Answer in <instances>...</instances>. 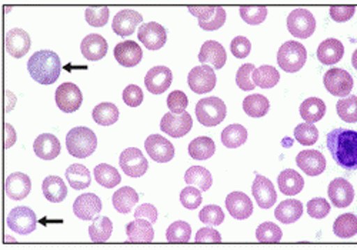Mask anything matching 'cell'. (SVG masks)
<instances>
[{
	"label": "cell",
	"mask_w": 357,
	"mask_h": 250,
	"mask_svg": "<svg viewBox=\"0 0 357 250\" xmlns=\"http://www.w3.org/2000/svg\"><path fill=\"white\" fill-rule=\"evenodd\" d=\"M112 232H113V223L106 216L95 217L93 223L89 226V236H91V240L95 243H103L109 240L112 236Z\"/></svg>",
	"instance_id": "74e56055"
},
{
	"label": "cell",
	"mask_w": 357,
	"mask_h": 250,
	"mask_svg": "<svg viewBox=\"0 0 357 250\" xmlns=\"http://www.w3.org/2000/svg\"><path fill=\"white\" fill-rule=\"evenodd\" d=\"M137 38L149 50H159L166 45L167 34L160 23L149 22L140 26Z\"/></svg>",
	"instance_id": "4fadbf2b"
},
{
	"label": "cell",
	"mask_w": 357,
	"mask_h": 250,
	"mask_svg": "<svg viewBox=\"0 0 357 250\" xmlns=\"http://www.w3.org/2000/svg\"><path fill=\"white\" fill-rule=\"evenodd\" d=\"M202 191L195 186H188L181 192V202L186 209H197L202 205Z\"/></svg>",
	"instance_id": "11a10c76"
},
{
	"label": "cell",
	"mask_w": 357,
	"mask_h": 250,
	"mask_svg": "<svg viewBox=\"0 0 357 250\" xmlns=\"http://www.w3.org/2000/svg\"><path fill=\"white\" fill-rule=\"evenodd\" d=\"M333 232L340 239H349L357 235V216L353 213L340 214L333 225Z\"/></svg>",
	"instance_id": "60d3db41"
},
{
	"label": "cell",
	"mask_w": 357,
	"mask_h": 250,
	"mask_svg": "<svg viewBox=\"0 0 357 250\" xmlns=\"http://www.w3.org/2000/svg\"><path fill=\"white\" fill-rule=\"evenodd\" d=\"M246 140H248V131L239 123L230 124V126H227L222 132V143L229 149L241 147L242 145H245Z\"/></svg>",
	"instance_id": "f35d334b"
},
{
	"label": "cell",
	"mask_w": 357,
	"mask_h": 250,
	"mask_svg": "<svg viewBox=\"0 0 357 250\" xmlns=\"http://www.w3.org/2000/svg\"><path fill=\"white\" fill-rule=\"evenodd\" d=\"M323 83L331 95L339 96V98H347L349 93L353 89L351 75L344 69H339V68L327 71L323 78Z\"/></svg>",
	"instance_id": "ba28073f"
},
{
	"label": "cell",
	"mask_w": 357,
	"mask_h": 250,
	"mask_svg": "<svg viewBox=\"0 0 357 250\" xmlns=\"http://www.w3.org/2000/svg\"><path fill=\"white\" fill-rule=\"evenodd\" d=\"M195 240H196V243H220L222 236L216 229L202 228L197 230Z\"/></svg>",
	"instance_id": "94428289"
},
{
	"label": "cell",
	"mask_w": 357,
	"mask_h": 250,
	"mask_svg": "<svg viewBox=\"0 0 357 250\" xmlns=\"http://www.w3.org/2000/svg\"><path fill=\"white\" fill-rule=\"evenodd\" d=\"M307 213L310 217L314 219H324L327 214L331 213V205L326 199L323 198H316L312 199L307 203Z\"/></svg>",
	"instance_id": "6f0895ef"
},
{
	"label": "cell",
	"mask_w": 357,
	"mask_h": 250,
	"mask_svg": "<svg viewBox=\"0 0 357 250\" xmlns=\"http://www.w3.org/2000/svg\"><path fill=\"white\" fill-rule=\"evenodd\" d=\"M192 236V228L188 222L177 221L172 223L166 232V239L170 243H188Z\"/></svg>",
	"instance_id": "f6af8a7d"
},
{
	"label": "cell",
	"mask_w": 357,
	"mask_h": 250,
	"mask_svg": "<svg viewBox=\"0 0 357 250\" xmlns=\"http://www.w3.org/2000/svg\"><path fill=\"white\" fill-rule=\"evenodd\" d=\"M173 80V73L166 66H155L146 73L144 84L146 89L153 93V95H162L165 93Z\"/></svg>",
	"instance_id": "ac0fdd59"
},
{
	"label": "cell",
	"mask_w": 357,
	"mask_h": 250,
	"mask_svg": "<svg viewBox=\"0 0 357 250\" xmlns=\"http://www.w3.org/2000/svg\"><path fill=\"white\" fill-rule=\"evenodd\" d=\"M61 142L50 133H42L36 138L33 143V150L36 153L38 158L42 161H53L56 159L59 154H61Z\"/></svg>",
	"instance_id": "484cf974"
},
{
	"label": "cell",
	"mask_w": 357,
	"mask_h": 250,
	"mask_svg": "<svg viewBox=\"0 0 357 250\" xmlns=\"http://www.w3.org/2000/svg\"><path fill=\"white\" fill-rule=\"evenodd\" d=\"M193 126V120L192 116L185 112L181 115H174V113H166L163 115L160 120V129L166 135L172 138H183L186 136Z\"/></svg>",
	"instance_id": "8fae6325"
},
{
	"label": "cell",
	"mask_w": 357,
	"mask_h": 250,
	"mask_svg": "<svg viewBox=\"0 0 357 250\" xmlns=\"http://www.w3.org/2000/svg\"><path fill=\"white\" fill-rule=\"evenodd\" d=\"M144 149L152 161L158 163H167L174 158V147L172 142L160 135H151L144 142Z\"/></svg>",
	"instance_id": "5bb4252c"
},
{
	"label": "cell",
	"mask_w": 357,
	"mask_h": 250,
	"mask_svg": "<svg viewBox=\"0 0 357 250\" xmlns=\"http://www.w3.org/2000/svg\"><path fill=\"white\" fill-rule=\"evenodd\" d=\"M114 59L117 60L119 65L125 68H135L140 64L143 57V52L140 46L133 41H125L117 43L114 47Z\"/></svg>",
	"instance_id": "603a6c76"
},
{
	"label": "cell",
	"mask_w": 357,
	"mask_h": 250,
	"mask_svg": "<svg viewBox=\"0 0 357 250\" xmlns=\"http://www.w3.org/2000/svg\"><path fill=\"white\" fill-rule=\"evenodd\" d=\"M239 12H241V17L248 24H253V26L263 23L267 17L266 6H242Z\"/></svg>",
	"instance_id": "f907efd6"
},
{
	"label": "cell",
	"mask_w": 357,
	"mask_h": 250,
	"mask_svg": "<svg viewBox=\"0 0 357 250\" xmlns=\"http://www.w3.org/2000/svg\"><path fill=\"white\" fill-rule=\"evenodd\" d=\"M216 82L218 79L215 69L207 65L193 68L188 76L189 87L197 95H204V93L212 91L216 86Z\"/></svg>",
	"instance_id": "30bf717a"
},
{
	"label": "cell",
	"mask_w": 357,
	"mask_h": 250,
	"mask_svg": "<svg viewBox=\"0 0 357 250\" xmlns=\"http://www.w3.org/2000/svg\"><path fill=\"white\" fill-rule=\"evenodd\" d=\"M279 80L280 75L278 69L271 65H263L260 68H256L253 72V82L261 89H272L279 83Z\"/></svg>",
	"instance_id": "ab89813d"
},
{
	"label": "cell",
	"mask_w": 357,
	"mask_h": 250,
	"mask_svg": "<svg viewBox=\"0 0 357 250\" xmlns=\"http://www.w3.org/2000/svg\"><path fill=\"white\" fill-rule=\"evenodd\" d=\"M255 66L250 64H246L243 66L239 68L236 73V84L239 86L243 91H250L255 89V82H253V72H255Z\"/></svg>",
	"instance_id": "db71d44e"
},
{
	"label": "cell",
	"mask_w": 357,
	"mask_h": 250,
	"mask_svg": "<svg viewBox=\"0 0 357 250\" xmlns=\"http://www.w3.org/2000/svg\"><path fill=\"white\" fill-rule=\"evenodd\" d=\"M282 237V229L273 222H264L256 229V239L260 243H279Z\"/></svg>",
	"instance_id": "bcb514c9"
},
{
	"label": "cell",
	"mask_w": 357,
	"mask_h": 250,
	"mask_svg": "<svg viewBox=\"0 0 357 250\" xmlns=\"http://www.w3.org/2000/svg\"><path fill=\"white\" fill-rule=\"evenodd\" d=\"M230 52L236 59H245L252 52V43L245 36H236L230 42Z\"/></svg>",
	"instance_id": "9f6ffc18"
},
{
	"label": "cell",
	"mask_w": 357,
	"mask_h": 250,
	"mask_svg": "<svg viewBox=\"0 0 357 250\" xmlns=\"http://www.w3.org/2000/svg\"><path fill=\"white\" fill-rule=\"evenodd\" d=\"M189 12L199 19V26L209 23L218 12V6H189Z\"/></svg>",
	"instance_id": "91938a15"
},
{
	"label": "cell",
	"mask_w": 357,
	"mask_h": 250,
	"mask_svg": "<svg viewBox=\"0 0 357 250\" xmlns=\"http://www.w3.org/2000/svg\"><path fill=\"white\" fill-rule=\"evenodd\" d=\"M351 65H353V68L357 71V49L353 52V54H351Z\"/></svg>",
	"instance_id": "003e7915"
},
{
	"label": "cell",
	"mask_w": 357,
	"mask_h": 250,
	"mask_svg": "<svg viewBox=\"0 0 357 250\" xmlns=\"http://www.w3.org/2000/svg\"><path fill=\"white\" fill-rule=\"evenodd\" d=\"M5 191L9 199L13 200H23L29 196L32 191V180L26 173L15 172L8 176Z\"/></svg>",
	"instance_id": "44dd1931"
},
{
	"label": "cell",
	"mask_w": 357,
	"mask_h": 250,
	"mask_svg": "<svg viewBox=\"0 0 357 250\" xmlns=\"http://www.w3.org/2000/svg\"><path fill=\"white\" fill-rule=\"evenodd\" d=\"M93 120L100 124V126H112L119 119V109L114 103H99L95 109H93Z\"/></svg>",
	"instance_id": "7bdbcfd3"
},
{
	"label": "cell",
	"mask_w": 357,
	"mask_h": 250,
	"mask_svg": "<svg viewBox=\"0 0 357 250\" xmlns=\"http://www.w3.org/2000/svg\"><path fill=\"white\" fill-rule=\"evenodd\" d=\"M294 138L303 146H312L319 139V131L313 123H301L294 129Z\"/></svg>",
	"instance_id": "c3c4849f"
},
{
	"label": "cell",
	"mask_w": 357,
	"mask_h": 250,
	"mask_svg": "<svg viewBox=\"0 0 357 250\" xmlns=\"http://www.w3.org/2000/svg\"><path fill=\"white\" fill-rule=\"evenodd\" d=\"M337 115L342 120L347 123H356L357 122V96H347L342 98L336 105Z\"/></svg>",
	"instance_id": "7dc6e473"
},
{
	"label": "cell",
	"mask_w": 357,
	"mask_h": 250,
	"mask_svg": "<svg viewBox=\"0 0 357 250\" xmlns=\"http://www.w3.org/2000/svg\"><path fill=\"white\" fill-rule=\"evenodd\" d=\"M54 99L57 108L65 113H73L79 110L83 103V95L80 89L72 82H66L59 86Z\"/></svg>",
	"instance_id": "9c48e42d"
},
{
	"label": "cell",
	"mask_w": 357,
	"mask_h": 250,
	"mask_svg": "<svg viewBox=\"0 0 357 250\" xmlns=\"http://www.w3.org/2000/svg\"><path fill=\"white\" fill-rule=\"evenodd\" d=\"M287 29L297 39H307L316 30V19L306 9H294L287 16Z\"/></svg>",
	"instance_id": "8992f818"
},
{
	"label": "cell",
	"mask_w": 357,
	"mask_h": 250,
	"mask_svg": "<svg viewBox=\"0 0 357 250\" xmlns=\"http://www.w3.org/2000/svg\"><path fill=\"white\" fill-rule=\"evenodd\" d=\"M278 183H279L280 192L287 196L299 195L303 191V186H305V180L301 176V173L294 172L293 169L283 170L278 177Z\"/></svg>",
	"instance_id": "1f68e13d"
},
{
	"label": "cell",
	"mask_w": 357,
	"mask_h": 250,
	"mask_svg": "<svg viewBox=\"0 0 357 250\" xmlns=\"http://www.w3.org/2000/svg\"><path fill=\"white\" fill-rule=\"evenodd\" d=\"M200 221L207 226H219L225 221V213L220 206L216 205H207L199 213Z\"/></svg>",
	"instance_id": "681fc988"
},
{
	"label": "cell",
	"mask_w": 357,
	"mask_h": 250,
	"mask_svg": "<svg viewBox=\"0 0 357 250\" xmlns=\"http://www.w3.org/2000/svg\"><path fill=\"white\" fill-rule=\"evenodd\" d=\"M354 12H356L354 6H332L331 8V17L335 22L343 23V22L350 20L353 17Z\"/></svg>",
	"instance_id": "6125c7cd"
},
{
	"label": "cell",
	"mask_w": 357,
	"mask_h": 250,
	"mask_svg": "<svg viewBox=\"0 0 357 250\" xmlns=\"http://www.w3.org/2000/svg\"><path fill=\"white\" fill-rule=\"evenodd\" d=\"M271 109V103L263 95H250L243 101V110L250 117H263Z\"/></svg>",
	"instance_id": "ee69618b"
},
{
	"label": "cell",
	"mask_w": 357,
	"mask_h": 250,
	"mask_svg": "<svg viewBox=\"0 0 357 250\" xmlns=\"http://www.w3.org/2000/svg\"><path fill=\"white\" fill-rule=\"evenodd\" d=\"M119 163H121L122 170L129 176V177H140L143 176L147 169L149 163L140 149L136 147H129L125 149L121 153V158H119Z\"/></svg>",
	"instance_id": "7c38bea8"
},
{
	"label": "cell",
	"mask_w": 357,
	"mask_h": 250,
	"mask_svg": "<svg viewBox=\"0 0 357 250\" xmlns=\"http://www.w3.org/2000/svg\"><path fill=\"white\" fill-rule=\"evenodd\" d=\"M135 217L146 219V221L155 223L158 221V209L151 203H144L135 210Z\"/></svg>",
	"instance_id": "be15d7a7"
},
{
	"label": "cell",
	"mask_w": 357,
	"mask_h": 250,
	"mask_svg": "<svg viewBox=\"0 0 357 250\" xmlns=\"http://www.w3.org/2000/svg\"><path fill=\"white\" fill-rule=\"evenodd\" d=\"M185 182L190 186H197L202 192H206L212 187L213 177H212V173L206 168L192 166L185 173Z\"/></svg>",
	"instance_id": "d590c367"
},
{
	"label": "cell",
	"mask_w": 357,
	"mask_h": 250,
	"mask_svg": "<svg viewBox=\"0 0 357 250\" xmlns=\"http://www.w3.org/2000/svg\"><path fill=\"white\" fill-rule=\"evenodd\" d=\"M42 191L52 203H61L68 196V186L59 176H47L42 183Z\"/></svg>",
	"instance_id": "4dcf8cb0"
},
{
	"label": "cell",
	"mask_w": 357,
	"mask_h": 250,
	"mask_svg": "<svg viewBox=\"0 0 357 250\" xmlns=\"http://www.w3.org/2000/svg\"><path fill=\"white\" fill-rule=\"evenodd\" d=\"M15 142H16V132L9 123H6V149H9Z\"/></svg>",
	"instance_id": "03108f58"
},
{
	"label": "cell",
	"mask_w": 357,
	"mask_h": 250,
	"mask_svg": "<svg viewBox=\"0 0 357 250\" xmlns=\"http://www.w3.org/2000/svg\"><path fill=\"white\" fill-rule=\"evenodd\" d=\"M216 152V145L212 138L200 136L190 142L189 145V154L195 161H207L211 159Z\"/></svg>",
	"instance_id": "836d02e7"
},
{
	"label": "cell",
	"mask_w": 357,
	"mask_h": 250,
	"mask_svg": "<svg viewBox=\"0 0 357 250\" xmlns=\"http://www.w3.org/2000/svg\"><path fill=\"white\" fill-rule=\"evenodd\" d=\"M31 36L23 29H12L6 34V50L15 59L23 57L31 50Z\"/></svg>",
	"instance_id": "d4e9b609"
},
{
	"label": "cell",
	"mask_w": 357,
	"mask_h": 250,
	"mask_svg": "<svg viewBox=\"0 0 357 250\" xmlns=\"http://www.w3.org/2000/svg\"><path fill=\"white\" fill-rule=\"evenodd\" d=\"M68 152L77 159L91 156L98 147V138L93 131L84 126L73 128L66 136Z\"/></svg>",
	"instance_id": "3957f363"
},
{
	"label": "cell",
	"mask_w": 357,
	"mask_h": 250,
	"mask_svg": "<svg viewBox=\"0 0 357 250\" xmlns=\"http://www.w3.org/2000/svg\"><path fill=\"white\" fill-rule=\"evenodd\" d=\"M302 214H303V205L301 200H296V199L283 200L275 210L276 219L283 225L297 222L302 217Z\"/></svg>",
	"instance_id": "f546056e"
},
{
	"label": "cell",
	"mask_w": 357,
	"mask_h": 250,
	"mask_svg": "<svg viewBox=\"0 0 357 250\" xmlns=\"http://www.w3.org/2000/svg\"><path fill=\"white\" fill-rule=\"evenodd\" d=\"M153 223L146 219H135L126 226V235L132 243H151L155 237Z\"/></svg>",
	"instance_id": "f1b7e54d"
},
{
	"label": "cell",
	"mask_w": 357,
	"mask_h": 250,
	"mask_svg": "<svg viewBox=\"0 0 357 250\" xmlns=\"http://www.w3.org/2000/svg\"><path fill=\"white\" fill-rule=\"evenodd\" d=\"M95 179L100 186L106 187V189L116 187L122 180L121 173L117 172V169L107 163H100L95 168Z\"/></svg>",
	"instance_id": "b9f144b4"
},
{
	"label": "cell",
	"mask_w": 357,
	"mask_h": 250,
	"mask_svg": "<svg viewBox=\"0 0 357 250\" xmlns=\"http://www.w3.org/2000/svg\"><path fill=\"white\" fill-rule=\"evenodd\" d=\"M109 15L110 12H109V8L106 6H92V8H87L84 12L86 22L95 27L105 26L109 20Z\"/></svg>",
	"instance_id": "816d5d0a"
},
{
	"label": "cell",
	"mask_w": 357,
	"mask_h": 250,
	"mask_svg": "<svg viewBox=\"0 0 357 250\" xmlns=\"http://www.w3.org/2000/svg\"><path fill=\"white\" fill-rule=\"evenodd\" d=\"M344 54V46L340 41L337 39H326L324 42L320 43L319 49H317V59L320 64L332 66L336 65L337 61L342 60Z\"/></svg>",
	"instance_id": "4316f807"
},
{
	"label": "cell",
	"mask_w": 357,
	"mask_h": 250,
	"mask_svg": "<svg viewBox=\"0 0 357 250\" xmlns=\"http://www.w3.org/2000/svg\"><path fill=\"white\" fill-rule=\"evenodd\" d=\"M195 110H196L197 120L203 124L204 128L218 126V124H220L225 120L227 113L225 102L216 96L204 98L199 101Z\"/></svg>",
	"instance_id": "5b68a950"
},
{
	"label": "cell",
	"mask_w": 357,
	"mask_h": 250,
	"mask_svg": "<svg viewBox=\"0 0 357 250\" xmlns=\"http://www.w3.org/2000/svg\"><path fill=\"white\" fill-rule=\"evenodd\" d=\"M6 222L10 230L24 236L35 232L38 226V217L32 209L26 206H17L9 212Z\"/></svg>",
	"instance_id": "52a82bcc"
},
{
	"label": "cell",
	"mask_w": 357,
	"mask_h": 250,
	"mask_svg": "<svg viewBox=\"0 0 357 250\" xmlns=\"http://www.w3.org/2000/svg\"><path fill=\"white\" fill-rule=\"evenodd\" d=\"M327 149L335 162L344 170H357V132L350 129H333L327 135Z\"/></svg>",
	"instance_id": "6da1fadb"
},
{
	"label": "cell",
	"mask_w": 357,
	"mask_h": 250,
	"mask_svg": "<svg viewBox=\"0 0 357 250\" xmlns=\"http://www.w3.org/2000/svg\"><path fill=\"white\" fill-rule=\"evenodd\" d=\"M107 42L103 36L92 34V35H87L80 45V52L83 54V57H86L87 60H100L106 56L107 53Z\"/></svg>",
	"instance_id": "83f0119b"
},
{
	"label": "cell",
	"mask_w": 357,
	"mask_h": 250,
	"mask_svg": "<svg viewBox=\"0 0 357 250\" xmlns=\"http://www.w3.org/2000/svg\"><path fill=\"white\" fill-rule=\"evenodd\" d=\"M226 23V12L222 6H218V12H216V16L206 24H200V27L203 30H207V32H213V30H218L220 29L223 24Z\"/></svg>",
	"instance_id": "e7e4bbea"
},
{
	"label": "cell",
	"mask_w": 357,
	"mask_h": 250,
	"mask_svg": "<svg viewBox=\"0 0 357 250\" xmlns=\"http://www.w3.org/2000/svg\"><path fill=\"white\" fill-rule=\"evenodd\" d=\"M29 75L40 84H53L62 72L61 57L52 50H39L27 61Z\"/></svg>",
	"instance_id": "7a4b0ae2"
},
{
	"label": "cell",
	"mask_w": 357,
	"mask_h": 250,
	"mask_svg": "<svg viewBox=\"0 0 357 250\" xmlns=\"http://www.w3.org/2000/svg\"><path fill=\"white\" fill-rule=\"evenodd\" d=\"M142 20H143V16L139 12L125 9V10L117 12V15L113 19L112 29L117 36L126 38L135 34L136 27L142 23Z\"/></svg>",
	"instance_id": "e0dca14e"
},
{
	"label": "cell",
	"mask_w": 357,
	"mask_h": 250,
	"mask_svg": "<svg viewBox=\"0 0 357 250\" xmlns=\"http://www.w3.org/2000/svg\"><path fill=\"white\" fill-rule=\"evenodd\" d=\"M299 112L306 123H316L326 115V103L319 98H309L301 105Z\"/></svg>",
	"instance_id": "8d00e7d4"
},
{
	"label": "cell",
	"mask_w": 357,
	"mask_h": 250,
	"mask_svg": "<svg viewBox=\"0 0 357 250\" xmlns=\"http://www.w3.org/2000/svg\"><path fill=\"white\" fill-rule=\"evenodd\" d=\"M307 59L306 47L296 41H289L283 43L278 52V64L280 69H283L287 73H296L299 72Z\"/></svg>",
	"instance_id": "277c9868"
},
{
	"label": "cell",
	"mask_w": 357,
	"mask_h": 250,
	"mask_svg": "<svg viewBox=\"0 0 357 250\" xmlns=\"http://www.w3.org/2000/svg\"><path fill=\"white\" fill-rule=\"evenodd\" d=\"M66 179L68 183L72 186L75 191H83L86 187L91 186L92 176L89 169L80 163H75L66 169Z\"/></svg>",
	"instance_id": "e575fe53"
},
{
	"label": "cell",
	"mask_w": 357,
	"mask_h": 250,
	"mask_svg": "<svg viewBox=\"0 0 357 250\" xmlns=\"http://www.w3.org/2000/svg\"><path fill=\"white\" fill-rule=\"evenodd\" d=\"M327 195H329L331 202L339 209L350 206L351 202L354 200L353 186L349 180L343 177L332 180V183L329 184V189H327Z\"/></svg>",
	"instance_id": "2e32d148"
},
{
	"label": "cell",
	"mask_w": 357,
	"mask_h": 250,
	"mask_svg": "<svg viewBox=\"0 0 357 250\" xmlns=\"http://www.w3.org/2000/svg\"><path fill=\"white\" fill-rule=\"evenodd\" d=\"M252 193L255 196L256 203L261 209H271L272 206H275L278 200V193L273 183L261 175H256L255 182L252 184Z\"/></svg>",
	"instance_id": "9a60e30c"
},
{
	"label": "cell",
	"mask_w": 357,
	"mask_h": 250,
	"mask_svg": "<svg viewBox=\"0 0 357 250\" xmlns=\"http://www.w3.org/2000/svg\"><path fill=\"white\" fill-rule=\"evenodd\" d=\"M226 50L222 43L216 41H207L202 45V49L199 52L200 64L220 71L226 65Z\"/></svg>",
	"instance_id": "d6986e66"
},
{
	"label": "cell",
	"mask_w": 357,
	"mask_h": 250,
	"mask_svg": "<svg viewBox=\"0 0 357 250\" xmlns=\"http://www.w3.org/2000/svg\"><path fill=\"white\" fill-rule=\"evenodd\" d=\"M137 202H139L137 192L133 189V187H129V186H125L122 189H119L116 193H113V198H112V203L114 209L122 214L129 213L137 205Z\"/></svg>",
	"instance_id": "d6a6232c"
},
{
	"label": "cell",
	"mask_w": 357,
	"mask_h": 250,
	"mask_svg": "<svg viewBox=\"0 0 357 250\" xmlns=\"http://www.w3.org/2000/svg\"><path fill=\"white\" fill-rule=\"evenodd\" d=\"M226 207L231 217L237 219V221H245L253 213V203L243 192H231L226 198Z\"/></svg>",
	"instance_id": "cb8c5ba5"
},
{
	"label": "cell",
	"mask_w": 357,
	"mask_h": 250,
	"mask_svg": "<svg viewBox=\"0 0 357 250\" xmlns=\"http://www.w3.org/2000/svg\"><path fill=\"white\" fill-rule=\"evenodd\" d=\"M102 210V200L95 193L80 195L73 203L75 214L82 221H93Z\"/></svg>",
	"instance_id": "ffe728a7"
},
{
	"label": "cell",
	"mask_w": 357,
	"mask_h": 250,
	"mask_svg": "<svg viewBox=\"0 0 357 250\" xmlns=\"http://www.w3.org/2000/svg\"><path fill=\"white\" fill-rule=\"evenodd\" d=\"M167 108L174 115H181V113H185L186 112V108L189 105V99L186 96V93L182 91V90H174L172 91L170 95L167 96Z\"/></svg>",
	"instance_id": "f5cc1de1"
},
{
	"label": "cell",
	"mask_w": 357,
	"mask_h": 250,
	"mask_svg": "<svg viewBox=\"0 0 357 250\" xmlns=\"http://www.w3.org/2000/svg\"><path fill=\"white\" fill-rule=\"evenodd\" d=\"M123 102L130 108H137L143 102V90L137 84H129L123 90Z\"/></svg>",
	"instance_id": "680465c9"
},
{
	"label": "cell",
	"mask_w": 357,
	"mask_h": 250,
	"mask_svg": "<svg viewBox=\"0 0 357 250\" xmlns=\"http://www.w3.org/2000/svg\"><path fill=\"white\" fill-rule=\"evenodd\" d=\"M296 163L309 176H319L326 169V159L319 150H303L296 156Z\"/></svg>",
	"instance_id": "7402d4cb"
}]
</instances>
